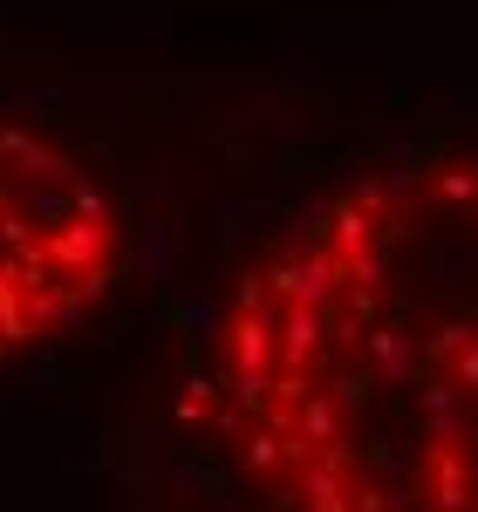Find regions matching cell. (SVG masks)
<instances>
[{
	"instance_id": "cell-1",
	"label": "cell",
	"mask_w": 478,
	"mask_h": 512,
	"mask_svg": "<svg viewBox=\"0 0 478 512\" xmlns=\"http://www.w3.org/2000/svg\"><path fill=\"white\" fill-rule=\"evenodd\" d=\"M117 205L76 151L0 117V349L89 315L117 274Z\"/></svg>"
},
{
	"instance_id": "cell-2",
	"label": "cell",
	"mask_w": 478,
	"mask_h": 512,
	"mask_svg": "<svg viewBox=\"0 0 478 512\" xmlns=\"http://www.w3.org/2000/svg\"><path fill=\"white\" fill-rule=\"evenodd\" d=\"M321 355H328V349H321ZM356 355L369 362V376H376V383L403 390V383H410V328H403V315H376L369 328H362Z\"/></svg>"
},
{
	"instance_id": "cell-3",
	"label": "cell",
	"mask_w": 478,
	"mask_h": 512,
	"mask_svg": "<svg viewBox=\"0 0 478 512\" xmlns=\"http://www.w3.org/2000/svg\"><path fill=\"white\" fill-rule=\"evenodd\" d=\"M472 335H478V328H472V321H465V315H458V321H444L438 335L424 342V362H431V369H444V355H458V349H465V342H472Z\"/></svg>"
},
{
	"instance_id": "cell-4",
	"label": "cell",
	"mask_w": 478,
	"mask_h": 512,
	"mask_svg": "<svg viewBox=\"0 0 478 512\" xmlns=\"http://www.w3.org/2000/svg\"><path fill=\"white\" fill-rule=\"evenodd\" d=\"M444 362H451V369H444V376H451V383H458V390L472 396V390H478V335H472V342H465V349H458V355H444Z\"/></svg>"
},
{
	"instance_id": "cell-5",
	"label": "cell",
	"mask_w": 478,
	"mask_h": 512,
	"mask_svg": "<svg viewBox=\"0 0 478 512\" xmlns=\"http://www.w3.org/2000/svg\"><path fill=\"white\" fill-rule=\"evenodd\" d=\"M438 198L444 205H478V178L472 171H438Z\"/></svg>"
},
{
	"instance_id": "cell-6",
	"label": "cell",
	"mask_w": 478,
	"mask_h": 512,
	"mask_svg": "<svg viewBox=\"0 0 478 512\" xmlns=\"http://www.w3.org/2000/svg\"><path fill=\"white\" fill-rule=\"evenodd\" d=\"M431 274H438L444 287H465V274H472V253H465V246H444L438 260H431Z\"/></svg>"
},
{
	"instance_id": "cell-7",
	"label": "cell",
	"mask_w": 478,
	"mask_h": 512,
	"mask_svg": "<svg viewBox=\"0 0 478 512\" xmlns=\"http://www.w3.org/2000/svg\"><path fill=\"white\" fill-rule=\"evenodd\" d=\"M472 465H478V444H472Z\"/></svg>"
}]
</instances>
